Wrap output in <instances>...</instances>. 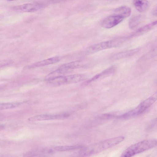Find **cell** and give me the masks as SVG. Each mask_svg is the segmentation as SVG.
I'll return each instance as SVG.
<instances>
[{
    "label": "cell",
    "instance_id": "6da1fadb",
    "mask_svg": "<svg viewBox=\"0 0 157 157\" xmlns=\"http://www.w3.org/2000/svg\"><path fill=\"white\" fill-rule=\"evenodd\" d=\"M124 139V136H119L97 143L83 148L79 151V155L87 156L97 154L119 144Z\"/></svg>",
    "mask_w": 157,
    "mask_h": 157
},
{
    "label": "cell",
    "instance_id": "7a4b0ae2",
    "mask_svg": "<svg viewBox=\"0 0 157 157\" xmlns=\"http://www.w3.org/2000/svg\"><path fill=\"white\" fill-rule=\"evenodd\" d=\"M157 140L151 139L144 140L132 145L122 153L121 157H129L155 147Z\"/></svg>",
    "mask_w": 157,
    "mask_h": 157
},
{
    "label": "cell",
    "instance_id": "3957f363",
    "mask_svg": "<svg viewBox=\"0 0 157 157\" xmlns=\"http://www.w3.org/2000/svg\"><path fill=\"white\" fill-rule=\"evenodd\" d=\"M156 99L157 94L155 93L142 102L135 109L119 116V117L126 118L139 115L152 105Z\"/></svg>",
    "mask_w": 157,
    "mask_h": 157
},
{
    "label": "cell",
    "instance_id": "277c9868",
    "mask_svg": "<svg viewBox=\"0 0 157 157\" xmlns=\"http://www.w3.org/2000/svg\"><path fill=\"white\" fill-rule=\"evenodd\" d=\"M126 38H120L98 43L89 47L86 51V53H94L101 50L117 47L121 44Z\"/></svg>",
    "mask_w": 157,
    "mask_h": 157
},
{
    "label": "cell",
    "instance_id": "5b68a950",
    "mask_svg": "<svg viewBox=\"0 0 157 157\" xmlns=\"http://www.w3.org/2000/svg\"><path fill=\"white\" fill-rule=\"evenodd\" d=\"M69 115L67 114L56 115L41 114L29 118V121H32L49 120L55 119H63L68 117Z\"/></svg>",
    "mask_w": 157,
    "mask_h": 157
},
{
    "label": "cell",
    "instance_id": "8992f818",
    "mask_svg": "<svg viewBox=\"0 0 157 157\" xmlns=\"http://www.w3.org/2000/svg\"><path fill=\"white\" fill-rule=\"evenodd\" d=\"M85 78V75L81 74L62 75L60 77L61 84L62 85L76 83L84 80Z\"/></svg>",
    "mask_w": 157,
    "mask_h": 157
},
{
    "label": "cell",
    "instance_id": "52a82bcc",
    "mask_svg": "<svg viewBox=\"0 0 157 157\" xmlns=\"http://www.w3.org/2000/svg\"><path fill=\"white\" fill-rule=\"evenodd\" d=\"M123 19V18L117 15H111L106 17L103 20L101 23V25L105 28H111L120 23Z\"/></svg>",
    "mask_w": 157,
    "mask_h": 157
},
{
    "label": "cell",
    "instance_id": "ba28073f",
    "mask_svg": "<svg viewBox=\"0 0 157 157\" xmlns=\"http://www.w3.org/2000/svg\"><path fill=\"white\" fill-rule=\"evenodd\" d=\"M85 65L83 61L78 60L64 64L59 68L65 74L70 72L74 69L82 68Z\"/></svg>",
    "mask_w": 157,
    "mask_h": 157
},
{
    "label": "cell",
    "instance_id": "9c48e42d",
    "mask_svg": "<svg viewBox=\"0 0 157 157\" xmlns=\"http://www.w3.org/2000/svg\"><path fill=\"white\" fill-rule=\"evenodd\" d=\"M44 3H29L16 6L15 8L24 12H33L38 10L40 8L44 7Z\"/></svg>",
    "mask_w": 157,
    "mask_h": 157
},
{
    "label": "cell",
    "instance_id": "30bf717a",
    "mask_svg": "<svg viewBox=\"0 0 157 157\" xmlns=\"http://www.w3.org/2000/svg\"><path fill=\"white\" fill-rule=\"evenodd\" d=\"M61 58L62 57L60 56H56L50 58L28 66H27V68L32 69L52 64L59 62L61 59Z\"/></svg>",
    "mask_w": 157,
    "mask_h": 157
},
{
    "label": "cell",
    "instance_id": "8fae6325",
    "mask_svg": "<svg viewBox=\"0 0 157 157\" xmlns=\"http://www.w3.org/2000/svg\"><path fill=\"white\" fill-rule=\"evenodd\" d=\"M139 50V48H136L117 53L112 56L110 57V59L112 60H117L128 57L134 55Z\"/></svg>",
    "mask_w": 157,
    "mask_h": 157
},
{
    "label": "cell",
    "instance_id": "7c38bea8",
    "mask_svg": "<svg viewBox=\"0 0 157 157\" xmlns=\"http://www.w3.org/2000/svg\"><path fill=\"white\" fill-rule=\"evenodd\" d=\"M157 24V21H154L136 30L130 36L131 37L140 35L152 29Z\"/></svg>",
    "mask_w": 157,
    "mask_h": 157
},
{
    "label": "cell",
    "instance_id": "4fadbf2b",
    "mask_svg": "<svg viewBox=\"0 0 157 157\" xmlns=\"http://www.w3.org/2000/svg\"><path fill=\"white\" fill-rule=\"evenodd\" d=\"M113 12L115 15L119 16L124 18L129 16L131 10L129 7L123 6L116 9Z\"/></svg>",
    "mask_w": 157,
    "mask_h": 157
},
{
    "label": "cell",
    "instance_id": "5bb4252c",
    "mask_svg": "<svg viewBox=\"0 0 157 157\" xmlns=\"http://www.w3.org/2000/svg\"><path fill=\"white\" fill-rule=\"evenodd\" d=\"M133 2L136 9L140 12L145 11L148 7V3L147 0H133Z\"/></svg>",
    "mask_w": 157,
    "mask_h": 157
},
{
    "label": "cell",
    "instance_id": "9a60e30c",
    "mask_svg": "<svg viewBox=\"0 0 157 157\" xmlns=\"http://www.w3.org/2000/svg\"><path fill=\"white\" fill-rule=\"evenodd\" d=\"M54 150L51 149H42L36 150L28 152L25 154V156H44L53 152Z\"/></svg>",
    "mask_w": 157,
    "mask_h": 157
},
{
    "label": "cell",
    "instance_id": "2e32d148",
    "mask_svg": "<svg viewBox=\"0 0 157 157\" xmlns=\"http://www.w3.org/2000/svg\"><path fill=\"white\" fill-rule=\"evenodd\" d=\"M80 145L56 146L54 147V149L58 151H66L75 150L82 148Z\"/></svg>",
    "mask_w": 157,
    "mask_h": 157
},
{
    "label": "cell",
    "instance_id": "e0dca14e",
    "mask_svg": "<svg viewBox=\"0 0 157 157\" xmlns=\"http://www.w3.org/2000/svg\"><path fill=\"white\" fill-rule=\"evenodd\" d=\"M141 20V17L140 15L132 17L129 22V28L132 29H136L139 25Z\"/></svg>",
    "mask_w": 157,
    "mask_h": 157
},
{
    "label": "cell",
    "instance_id": "ac0fdd59",
    "mask_svg": "<svg viewBox=\"0 0 157 157\" xmlns=\"http://www.w3.org/2000/svg\"><path fill=\"white\" fill-rule=\"evenodd\" d=\"M22 102L5 103H0V110L11 109L21 105Z\"/></svg>",
    "mask_w": 157,
    "mask_h": 157
},
{
    "label": "cell",
    "instance_id": "d6986e66",
    "mask_svg": "<svg viewBox=\"0 0 157 157\" xmlns=\"http://www.w3.org/2000/svg\"><path fill=\"white\" fill-rule=\"evenodd\" d=\"M114 70V67H111L103 71L101 73L96 75L93 77L91 79L88 80V82L89 83L90 82L93 81L97 80L101 76L109 75V74L113 72Z\"/></svg>",
    "mask_w": 157,
    "mask_h": 157
},
{
    "label": "cell",
    "instance_id": "ffe728a7",
    "mask_svg": "<svg viewBox=\"0 0 157 157\" xmlns=\"http://www.w3.org/2000/svg\"><path fill=\"white\" fill-rule=\"evenodd\" d=\"M67 0H48V2L50 3L56 4L64 2Z\"/></svg>",
    "mask_w": 157,
    "mask_h": 157
},
{
    "label": "cell",
    "instance_id": "44dd1931",
    "mask_svg": "<svg viewBox=\"0 0 157 157\" xmlns=\"http://www.w3.org/2000/svg\"><path fill=\"white\" fill-rule=\"evenodd\" d=\"M152 14L154 15H157V8L156 7L154 8L152 11Z\"/></svg>",
    "mask_w": 157,
    "mask_h": 157
},
{
    "label": "cell",
    "instance_id": "7402d4cb",
    "mask_svg": "<svg viewBox=\"0 0 157 157\" xmlns=\"http://www.w3.org/2000/svg\"><path fill=\"white\" fill-rule=\"evenodd\" d=\"M5 128V125L2 124L0 123V131L2 130Z\"/></svg>",
    "mask_w": 157,
    "mask_h": 157
},
{
    "label": "cell",
    "instance_id": "603a6c76",
    "mask_svg": "<svg viewBox=\"0 0 157 157\" xmlns=\"http://www.w3.org/2000/svg\"><path fill=\"white\" fill-rule=\"evenodd\" d=\"M6 0L9 1H15V0Z\"/></svg>",
    "mask_w": 157,
    "mask_h": 157
},
{
    "label": "cell",
    "instance_id": "cb8c5ba5",
    "mask_svg": "<svg viewBox=\"0 0 157 157\" xmlns=\"http://www.w3.org/2000/svg\"><path fill=\"white\" fill-rule=\"evenodd\" d=\"M2 89V88L0 87V90H1Z\"/></svg>",
    "mask_w": 157,
    "mask_h": 157
}]
</instances>
